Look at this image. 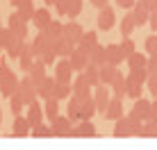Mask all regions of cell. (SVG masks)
Instances as JSON below:
<instances>
[{
  "label": "cell",
  "mask_w": 157,
  "mask_h": 150,
  "mask_svg": "<svg viewBox=\"0 0 157 150\" xmlns=\"http://www.w3.org/2000/svg\"><path fill=\"white\" fill-rule=\"evenodd\" d=\"M150 111H153V100H148V98H139V100H134V105H132V109H130V114H128V116L134 121V125H137V127H141L144 123H148Z\"/></svg>",
  "instance_id": "1"
},
{
  "label": "cell",
  "mask_w": 157,
  "mask_h": 150,
  "mask_svg": "<svg viewBox=\"0 0 157 150\" xmlns=\"http://www.w3.org/2000/svg\"><path fill=\"white\" fill-rule=\"evenodd\" d=\"M73 66H71V62L68 59H59L55 64V80L57 82H62V84H73Z\"/></svg>",
  "instance_id": "2"
},
{
  "label": "cell",
  "mask_w": 157,
  "mask_h": 150,
  "mask_svg": "<svg viewBox=\"0 0 157 150\" xmlns=\"http://www.w3.org/2000/svg\"><path fill=\"white\" fill-rule=\"evenodd\" d=\"M21 96H23V100H25V105H28V107L32 103H36V98H39V87L32 82L30 75L21 80Z\"/></svg>",
  "instance_id": "3"
},
{
  "label": "cell",
  "mask_w": 157,
  "mask_h": 150,
  "mask_svg": "<svg viewBox=\"0 0 157 150\" xmlns=\"http://www.w3.org/2000/svg\"><path fill=\"white\" fill-rule=\"evenodd\" d=\"M112 89L109 87H105V84H100V87H96L94 89V100H96V107H98V111H102L105 114L107 111V105L112 103Z\"/></svg>",
  "instance_id": "4"
},
{
  "label": "cell",
  "mask_w": 157,
  "mask_h": 150,
  "mask_svg": "<svg viewBox=\"0 0 157 150\" xmlns=\"http://www.w3.org/2000/svg\"><path fill=\"white\" fill-rule=\"evenodd\" d=\"M73 96L75 98H91L94 96V89H91V84L86 82V77H84V73H78V77L73 80Z\"/></svg>",
  "instance_id": "5"
},
{
  "label": "cell",
  "mask_w": 157,
  "mask_h": 150,
  "mask_svg": "<svg viewBox=\"0 0 157 150\" xmlns=\"http://www.w3.org/2000/svg\"><path fill=\"white\" fill-rule=\"evenodd\" d=\"M50 130H52V137H71L73 123H71L68 116H57V118L50 123Z\"/></svg>",
  "instance_id": "6"
},
{
  "label": "cell",
  "mask_w": 157,
  "mask_h": 150,
  "mask_svg": "<svg viewBox=\"0 0 157 150\" xmlns=\"http://www.w3.org/2000/svg\"><path fill=\"white\" fill-rule=\"evenodd\" d=\"M57 12L62 16H68V18H75L80 12H82V0H59Z\"/></svg>",
  "instance_id": "7"
},
{
  "label": "cell",
  "mask_w": 157,
  "mask_h": 150,
  "mask_svg": "<svg viewBox=\"0 0 157 150\" xmlns=\"http://www.w3.org/2000/svg\"><path fill=\"white\" fill-rule=\"evenodd\" d=\"M23 48H25V39L16 36L14 32L9 30V34H7V43H5V50H7V55H9V57H21Z\"/></svg>",
  "instance_id": "8"
},
{
  "label": "cell",
  "mask_w": 157,
  "mask_h": 150,
  "mask_svg": "<svg viewBox=\"0 0 157 150\" xmlns=\"http://www.w3.org/2000/svg\"><path fill=\"white\" fill-rule=\"evenodd\" d=\"M144 125H146V123H144ZM134 130H137L134 121L130 118V116H123V118H118L116 125H114V137H132Z\"/></svg>",
  "instance_id": "9"
},
{
  "label": "cell",
  "mask_w": 157,
  "mask_h": 150,
  "mask_svg": "<svg viewBox=\"0 0 157 150\" xmlns=\"http://www.w3.org/2000/svg\"><path fill=\"white\" fill-rule=\"evenodd\" d=\"M21 91V80L16 77V75H7V77L0 82V93L2 96H7V98H12V96H16Z\"/></svg>",
  "instance_id": "10"
},
{
  "label": "cell",
  "mask_w": 157,
  "mask_h": 150,
  "mask_svg": "<svg viewBox=\"0 0 157 150\" xmlns=\"http://www.w3.org/2000/svg\"><path fill=\"white\" fill-rule=\"evenodd\" d=\"M68 62H71V66H73V71L75 73H84L86 71V66H89V52H84V50H75L71 57H68Z\"/></svg>",
  "instance_id": "11"
},
{
  "label": "cell",
  "mask_w": 157,
  "mask_h": 150,
  "mask_svg": "<svg viewBox=\"0 0 157 150\" xmlns=\"http://www.w3.org/2000/svg\"><path fill=\"white\" fill-rule=\"evenodd\" d=\"M21 71H25V73H30L32 71V66H34V62H36V55H34V48H32L30 41H25V48H23V52H21Z\"/></svg>",
  "instance_id": "12"
},
{
  "label": "cell",
  "mask_w": 157,
  "mask_h": 150,
  "mask_svg": "<svg viewBox=\"0 0 157 150\" xmlns=\"http://www.w3.org/2000/svg\"><path fill=\"white\" fill-rule=\"evenodd\" d=\"M50 23H52V18H50V9L48 7H39L34 12V16H32V25H34L39 32H43Z\"/></svg>",
  "instance_id": "13"
},
{
  "label": "cell",
  "mask_w": 157,
  "mask_h": 150,
  "mask_svg": "<svg viewBox=\"0 0 157 150\" xmlns=\"http://www.w3.org/2000/svg\"><path fill=\"white\" fill-rule=\"evenodd\" d=\"M43 105H39V100L36 103H32L30 107H28V111H25V118H28V123L32 127H36V125H41L43 123Z\"/></svg>",
  "instance_id": "14"
},
{
  "label": "cell",
  "mask_w": 157,
  "mask_h": 150,
  "mask_svg": "<svg viewBox=\"0 0 157 150\" xmlns=\"http://www.w3.org/2000/svg\"><path fill=\"white\" fill-rule=\"evenodd\" d=\"M78 100H80V121H91L94 114L98 111L94 96H91V98H78Z\"/></svg>",
  "instance_id": "15"
},
{
  "label": "cell",
  "mask_w": 157,
  "mask_h": 150,
  "mask_svg": "<svg viewBox=\"0 0 157 150\" xmlns=\"http://www.w3.org/2000/svg\"><path fill=\"white\" fill-rule=\"evenodd\" d=\"M32 134V125L28 123L25 116H14V123H12V137H28Z\"/></svg>",
  "instance_id": "16"
},
{
  "label": "cell",
  "mask_w": 157,
  "mask_h": 150,
  "mask_svg": "<svg viewBox=\"0 0 157 150\" xmlns=\"http://www.w3.org/2000/svg\"><path fill=\"white\" fill-rule=\"evenodd\" d=\"M9 30H12L16 36H21V39H28V21H23L16 12L9 16Z\"/></svg>",
  "instance_id": "17"
},
{
  "label": "cell",
  "mask_w": 157,
  "mask_h": 150,
  "mask_svg": "<svg viewBox=\"0 0 157 150\" xmlns=\"http://www.w3.org/2000/svg\"><path fill=\"white\" fill-rule=\"evenodd\" d=\"M114 21H116V14H114V9L112 7H105V9H100L98 12V18H96V23H98V30H112V25H114Z\"/></svg>",
  "instance_id": "18"
},
{
  "label": "cell",
  "mask_w": 157,
  "mask_h": 150,
  "mask_svg": "<svg viewBox=\"0 0 157 150\" xmlns=\"http://www.w3.org/2000/svg\"><path fill=\"white\" fill-rule=\"evenodd\" d=\"M82 36H84V30H82V25H80V23H64L62 39H68V41H73V43H80Z\"/></svg>",
  "instance_id": "19"
},
{
  "label": "cell",
  "mask_w": 157,
  "mask_h": 150,
  "mask_svg": "<svg viewBox=\"0 0 157 150\" xmlns=\"http://www.w3.org/2000/svg\"><path fill=\"white\" fill-rule=\"evenodd\" d=\"M96 134L98 132H96V125L91 121H80L71 130V137H96Z\"/></svg>",
  "instance_id": "20"
},
{
  "label": "cell",
  "mask_w": 157,
  "mask_h": 150,
  "mask_svg": "<svg viewBox=\"0 0 157 150\" xmlns=\"http://www.w3.org/2000/svg\"><path fill=\"white\" fill-rule=\"evenodd\" d=\"M105 118H109V121H118V118H123V98H112V103L107 105V111H105Z\"/></svg>",
  "instance_id": "21"
},
{
  "label": "cell",
  "mask_w": 157,
  "mask_h": 150,
  "mask_svg": "<svg viewBox=\"0 0 157 150\" xmlns=\"http://www.w3.org/2000/svg\"><path fill=\"white\" fill-rule=\"evenodd\" d=\"M116 75H118V66H114V64H105V66H100V84L112 87V82L116 80Z\"/></svg>",
  "instance_id": "22"
},
{
  "label": "cell",
  "mask_w": 157,
  "mask_h": 150,
  "mask_svg": "<svg viewBox=\"0 0 157 150\" xmlns=\"http://www.w3.org/2000/svg\"><path fill=\"white\" fill-rule=\"evenodd\" d=\"M28 75L32 77V82H34L36 87H41V82L48 77V73H46V64H43V59H36V62H34V66H32V71H30Z\"/></svg>",
  "instance_id": "23"
},
{
  "label": "cell",
  "mask_w": 157,
  "mask_h": 150,
  "mask_svg": "<svg viewBox=\"0 0 157 150\" xmlns=\"http://www.w3.org/2000/svg\"><path fill=\"white\" fill-rule=\"evenodd\" d=\"M105 59H107V64H114V66H118V64L123 62L121 46H118V43H109V46H105Z\"/></svg>",
  "instance_id": "24"
},
{
  "label": "cell",
  "mask_w": 157,
  "mask_h": 150,
  "mask_svg": "<svg viewBox=\"0 0 157 150\" xmlns=\"http://www.w3.org/2000/svg\"><path fill=\"white\" fill-rule=\"evenodd\" d=\"M96 46H98V32H94V30L84 32V36L80 39V43H78V48L84 50V52H89L91 48H96Z\"/></svg>",
  "instance_id": "25"
},
{
  "label": "cell",
  "mask_w": 157,
  "mask_h": 150,
  "mask_svg": "<svg viewBox=\"0 0 157 150\" xmlns=\"http://www.w3.org/2000/svg\"><path fill=\"white\" fill-rule=\"evenodd\" d=\"M55 89H57V80L55 77H46L39 87V98H55Z\"/></svg>",
  "instance_id": "26"
},
{
  "label": "cell",
  "mask_w": 157,
  "mask_h": 150,
  "mask_svg": "<svg viewBox=\"0 0 157 150\" xmlns=\"http://www.w3.org/2000/svg\"><path fill=\"white\" fill-rule=\"evenodd\" d=\"M109 89H112V96H116V98H123V96H128V77H123V75L118 73Z\"/></svg>",
  "instance_id": "27"
},
{
  "label": "cell",
  "mask_w": 157,
  "mask_h": 150,
  "mask_svg": "<svg viewBox=\"0 0 157 150\" xmlns=\"http://www.w3.org/2000/svg\"><path fill=\"white\" fill-rule=\"evenodd\" d=\"M75 50H78V43H73V41H68V39H62L57 43V57H62V59H68Z\"/></svg>",
  "instance_id": "28"
},
{
  "label": "cell",
  "mask_w": 157,
  "mask_h": 150,
  "mask_svg": "<svg viewBox=\"0 0 157 150\" xmlns=\"http://www.w3.org/2000/svg\"><path fill=\"white\" fill-rule=\"evenodd\" d=\"M146 66H148V57L141 55V52H134V55L128 59V68L130 71H146Z\"/></svg>",
  "instance_id": "29"
},
{
  "label": "cell",
  "mask_w": 157,
  "mask_h": 150,
  "mask_svg": "<svg viewBox=\"0 0 157 150\" xmlns=\"http://www.w3.org/2000/svg\"><path fill=\"white\" fill-rule=\"evenodd\" d=\"M84 77H86V82L91 84V89L100 87V66L89 64V66H86V71H84Z\"/></svg>",
  "instance_id": "30"
},
{
  "label": "cell",
  "mask_w": 157,
  "mask_h": 150,
  "mask_svg": "<svg viewBox=\"0 0 157 150\" xmlns=\"http://www.w3.org/2000/svg\"><path fill=\"white\" fill-rule=\"evenodd\" d=\"M132 14H134V21H137V28H139V25H146V23L150 21V12L144 7L141 2H139V0H137V5H134Z\"/></svg>",
  "instance_id": "31"
},
{
  "label": "cell",
  "mask_w": 157,
  "mask_h": 150,
  "mask_svg": "<svg viewBox=\"0 0 157 150\" xmlns=\"http://www.w3.org/2000/svg\"><path fill=\"white\" fill-rule=\"evenodd\" d=\"M89 62L96 64V66H105V64H107V59H105V48H102L100 43L89 50Z\"/></svg>",
  "instance_id": "32"
},
{
  "label": "cell",
  "mask_w": 157,
  "mask_h": 150,
  "mask_svg": "<svg viewBox=\"0 0 157 150\" xmlns=\"http://www.w3.org/2000/svg\"><path fill=\"white\" fill-rule=\"evenodd\" d=\"M43 114L50 118V123L59 116V100L57 98H48L46 100V105H43Z\"/></svg>",
  "instance_id": "33"
},
{
  "label": "cell",
  "mask_w": 157,
  "mask_h": 150,
  "mask_svg": "<svg viewBox=\"0 0 157 150\" xmlns=\"http://www.w3.org/2000/svg\"><path fill=\"white\" fill-rule=\"evenodd\" d=\"M134 28H137V21H134V14L130 12V14L123 16V21H121V34L123 36H130L134 32Z\"/></svg>",
  "instance_id": "34"
},
{
  "label": "cell",
  "mask_w": 157,
  "mask_h": 150,
  "mask_svg": "<svg viewBox=\"0 0 157 150\" xmlns=\"http://www.w3.org/2000/svg\"><path fill=\"white\" fill-rule=\"evenodd\" d=\"M66 114H68V118H71V123H73V121H80V100L75 98V96H71V98H68Z\"/></svg>",
  "instance_id": "35"
},
{
  "label": "cell",
  "mask_w": 157,
  "mask_h": 150,
  "mask_svg": "<svg viewBox=\"0 0 157 150\" xmlns=\"http://www.w3.org/2000/svg\"><path fill=\"white\" fill-rule=\"evenodd\" d=\"M121 46V55H123V59H130V57L134 55V52H137V48H134V41L130 39V36H125V39H123V43H118Z\"/></svg>",
  "instance_id": "36"
},
{
  "label": "cell",
  "mask_w": 157,
  "mask_h": 150,
  "mask_svg": "<svg viewBox=\"0 0 157 150\" xmlns=\"http://www.w3.org/2000/svg\"><path fill=\"white\" fill-rule=\"evenodd\" d=\"M9 107H12V114H21V111L28 107V105H25V100H23V96H21V91L9 98Z\"/></svg>",
  "instance_id": "37"
},
{
  "label": "cell",
  "mask_w": 157,
  "mask_h": 150,
  "mask_svg": "<svg viewBox=\"0 0 157 150\" xmlns=\"http://www.w3.org/2000/svg\"><path fill=\"white\" fill-rule=\"evenodd\" d=\"M43 32H46L48 36H52V39H62V34H64V23H59V21H52V23L48 25Z\"/></svg>",
  "instance_id": "38"
},
{
  "label": "cell",
  "mask_w": 157,
  "mask_h": 150,
  "mask_svg": "<svg viewBox=\"0 0 157 150\" xmlns=\"http://www.w3.org/2000/svg\"><path fill=\"white\" fill-rule=\"evenodd\" d=\"M71 96H73V87H71V84L57 82V89H55V98L57 100H68Z\"/></svg>",
  "instance_id": "39"
},
{
  "label": "cell",
  "mask_w": 157,
  "mask_h": 150,
  "mask_svg": "<svg viewBox=\"0 0 157 150\" xmlns=\"http://www.w3.org/2000/svg\"><path fill=\"white\" fill-rule=\"evenodd\" d=\"M34 12H36V9L32 7V0H28L25 5H21V7L16 9V14H18V16H21L23 21H32V16H34Z\"/></svg>",
  "instance_id": "40"
},
{
  "label": "cell",
  "mask_w": 157,
  "mask_h": 150,
  "mask_svg": "<svg viewBox=\"0 0 157 150\" xmlns=\"http://www.w3.org/2000/svg\"><path fill=\"white\" fill-rule=\"evenodd\" d=\"M141 89H144V84L134 82V80H128V96H130V98L139 100V98H141Z\"/></svg>",
  "instance_id": "41"
},
{
  "label": "cell",
  "mask_w": 157,
  "mask_h": 150,
  "mask_svg": "<svg viewBox=\"0 0 157 150\" xmlns=\"http://www.w3.org/2000/svg\"><path fill=\"white\" fill-rule=\"evenodd\" d=\"M148 71H130V75H128V80H134V82H139V84H146L148 82Z\"/></svg>",
  "instance_id": "42"
},
{
  "label": "cell",
  "mask_w": 157,
  "mask_h": 150,
  "mask_svg": "<svg viewBox=\"0 0 157 150\" xmlns=\"http://www.w3.org/2000/svg\"><path fill=\"white\" fill-rule=\"evenodd\" d=\"M144 48L148 55H157V34H150L148 39L144 41Z\"/></svg>",
  "instance_id": "43"
},
{
  "label": "cell",
  "mask_w": 157,
  "mask_h": 150,
  "mask_svg": "<svg viewBox=\"0 0 157 150\" xmlns=\"http://www.w3.org/2000/svg\"><path fill=\"white\" fill-rule=\"evenodd\" d=\"M32 137H52V130H50V125L41 123V125L32 127Z\"/></svg>",
  "instance_id": "44"
},
{
  "label": "cell",
  "mask_w": 157,
  "mask_h": 150,
  "mask_svg": "<svg viewBox=\"0 0 157 150\" xmlns=\"http://www.w3.org/2000/svg\"><path fill=\"white\" fill-rule=\"evenodd\" d=\"M150 77H157V55H148V66H146Z\"/></svg>",
  "instance_id": "45"
},
{
  "label": "cell",
  "mask_w": 157,
  "mask_h": 150,
  "mask_svg": "<svg viewBox=\"0 0 157 150\" xmlns=\"http://www.w3.org/2000/svg\"><path fill=\"white\" fill-rule=\"evenodd\" d=\"M146 87H148V91L157 98V77H148V82H146Z\"/></svg>",
  "instance_id": "46"
},
{
  "label": "cell",
  "mask_w": 157,
  "mask_h": 150,
  "mask_svg": "<svg viewBox=\"0 0 157 150\" xmlns=\"http://www.w3.org/2000/svg\"><path fill=\"white\" fill-rule=\"evenodd\" d=\"M116 5H118V7H121V9H130V7L134 9V5H137V0H116Z\"/></svg>",
  "instance_id": "47"
},
{
  "label": "cell",
  "mask_w": 157,
  "mask_h": 150,
  "mask_svg": "<svg viewBox=\"0 0 157 150\" xmlns=\"http://www.w3.org/2000/svg\"><path fill=\"white\" fill-rule=\"evenodd\" d=\"M139 2H141L148 12H155V9H157V0H139Z\"/></svg>",
  "instance_id": "48"
},
{
  "label": "cell",
  "mask_w": 157,
  "mask_h": 150,
  "mask_svg": "<svg viewBox=\"0 0 157 150\" xmlns=\"http://www.w3.org/2000/svg\"><path fill=\"white\" fill-rule=\"evenodd\" d=\"M7 34H9V28L0 30V48H5V43H7Z\"/></svg>",
  "instance_id": "49"
},
{
  "label": "cell",
  "mask_w": 157,
  "mask_h": 150,
  "mask_svg": "<svg viewBox=\"0 0 157 150\" xmlns=\"http://www.w3.org/2000/svg\"><path fill=\"white\" fill-rule=\"evenodd\" d=\"M148 25L157 32V9H155V12H150V21H148Z\"/></svg>",
  "instance_id": "50"
},
{
  "label": "cell",
  "mask_w": 157,
  "mask_h": 150,
  "mask_svg": "<svg viewBox=\"0 0 157 150\" xmlns=\"http://www.w3.org/2000/svg\"><path fill=\"white\" fill-rule=\"evenodd\" d=\"M91 5H94V7H98V12H100V9L107 7V0H91Z\"/></svg>",
  "instance_id": "51"
},
{
  "label": "cell",
  "mask_w": 157,
  "mask_h": 150,
  "mask_svg": "<svg viewBox=\"0 0 157 150\" xmlns=\"http://www.w3.org/2000/svg\"><path fill=\"white\" fill-rule=\"evenodd\" d=\"M55 59H57V52H50V55H46V57H43V64L48 66V64H52Z\"/></svg>",
  "instance_id": "52"
},
{
  "label": "cell",
  "mask_w": 157,
  "mask_h": 150,
  "mask_svg": "<svg viewBox=\"0 0 157 150\" xmlns=\"http://www.w3.org/2000/svg\"><path fill=\"white\" fill-rule=\"evenodd\" d=\"M25 2H28V0H12V5H16V9H18L21 5H25Z\"/></svg>",
  "instance_id": "53"
},
{
  "label": "cell",
  "mask_w": 157,
  "mask_h": 150,
  "mask_svg": "<svg viewBox=\"0 0 157 150\" xmlns=\"http://www.w3.org/2000/svg\"><path fill=\"white\" fill-rule=\"evenodd\" d=\"M46 5H59V0H43Z\"/></svg>",
  "instance_id": "54"
},
{
  "label": "cell",
  "mask_w": 157,
  "mask_h": 150,
  "mask_svg": "<svg viewBox=\"0 0 157 150\" xmlns=\"http://www.w3.org/2000/svg\"><path fill=\"white\" fill-rule=\"evenodd\" d=\"M0 123H2V107H0Z\"/></svg>",
  "instance_id": "55"
},
{
  "label": "cell",
  "mask_w": 157,
  "mask_h": 150,
  "mask_svg": "<svg viewBox=\"0 0 157 150\" xmlns=\"http://www.w3.org/2000/svg\"><path fill=\"white\" fill-rule=\"evenodd\" d=\"M0 30H2V21H0Z\"/></svg>",
  "instance_id": "56"
}]
</instances>
